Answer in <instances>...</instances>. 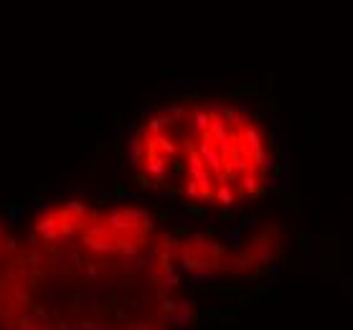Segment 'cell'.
Listing matches in <instances>:
<instances>
[{
    "label": "cell",
    "instance_id": "obj_2",
    "mask_svg": "<svg viewBox=\"0 0 353 330\" xmlns=\"http://www.w3.org/2000/svg\"><path fill=\"white\" fill-rule=\"evenodd\" d=\"M8 249V236L3 231V226H0V262H3V251Z\"/></svg>",
    "mask_w": 353,
    "mask_h": 330
},
{
    "label": "cell",
    "instance_id": "obj_1",
    "mask_svg": "<svg viewBox=\"0 0 353 330\" xmlns=\"http://www.w3.org/2000/svg\"><path fill=\"white\" fill-rule=\"evenodd\" d=\"M130 168L183 206L236 211L265 201L282 158L270 117L239 102H170L137 122Z\"/></svg>",
    "mask_w": 353,
    "mask_h": 330
}]
</instances>
